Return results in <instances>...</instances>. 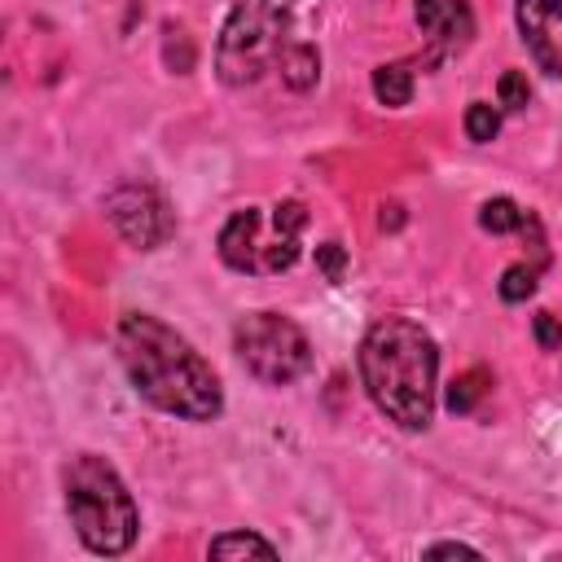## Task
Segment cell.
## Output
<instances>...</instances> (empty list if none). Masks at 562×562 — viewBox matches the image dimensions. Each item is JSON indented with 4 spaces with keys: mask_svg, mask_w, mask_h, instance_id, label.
<instances>
[{
    "mask_svg": "<svg viewBox=\"0 0 562 562\" xmlns=\"http://www.w3.org/2000/svg\"><path fill=\"white\" fill-rule=\"evenodd\" d=\"M435 338L404 316L378 321L360 342V382L378 413L404 430H426L435 417Z\"/></svg>",
    "mask_w": 562,
    "mask_h": 562,
    "instance_id": "obj_2",
    "label": "cell"
},
{
    "mask_svg": "<svg viewBox=\"0 0 562 562\" xmlns=\"http://www.w3.org/2000/svg\"><path fill=\"white\" fill-rule=\"evenodd\" d=\"M299 0H237L220 26L215 70L228 88L255 83L268 66H277L285 48V22Z\"/></svg>",
    "mask_w": 562,
    "mask_h": 562,
    "instance_id": "obj_4",
    "label": "cell"
},
{
    "mask_svg": "<svg viewBox=\"0 0 562 562\" xmlns=\"http://www.w3.org/2000/svg\"><path fill=\"white\" fill-rule=\"evenodd\" d=\"M487 382H492V378H487L483 369H465V373H457V378L448 382V400H443L448 413H470V408L487 395Z\"/></svg>",
    "mask_w": 562,
    "mask_h": 562,
    "instance_id": "obj_14",
    "label": "cell"
},
{
    "mask_svg": "<svg viewBox=\"0 0 562 562\" xmlns=\"http://www.w3.org/2000/svg\"><path fill=\"white\" fill-rule=\"evenodd\" d=\"M479 224L487 233H518V228H527V211L514 198H487L479 206Z\"/></svg>",
    "mask_w": 562,
    "mask_h": 562,
    "instance_id": "obj_13",
    "label": "cell"
},
{
    "mask_svg": "<svg viewBox=\"0 0 562 562\" xmlns=\"http://www.w3.org/2000/svg\"><path fill=\"white\" fill-rule=\"evenodd\" d=\"M426 558H479V549L448 540V544H430V549H426Z\"/></svg>",
    "mask_w": 562,
    "mask_h": 562,
    "instance_id": "obj_20",
    "label": "cell"
},
{
    "mask_svg": "<svg viewBox=\"0 0 562 562\" xmlns=\"http://www.w3.org/2000/svg\"><path fill=\"white\" fill-rule=\"evenodd\" d=\"M246 553L277 558V544L263 540V536H255V531H224V536L211 540V558H246Z\"/></svg>",
    "mask_w": 562,
    "mask_h": 562,
    "instance_id": "obj_12",
    "label": "cell"
},
{
    "mask_svg": "<svg viewBox=\"0 0 562 562\" xmlns=\"http://www.w3.org/2000/svg\"><path fill=\"white\" fill-rule=\"evenodd\" d=\"M518 31L531 61L562 79V0H518Z\"/></svg>",
    "mask_w": 562,
    "mask_h": 562,
    "instance_id": "obj_9",
    "label": "cell"
},
{
    "mask_svg": "<svg viewBox=\"0 0 562 562\" xmlns=\"http://www.w3.org/2000/svg\"><path fill=\"white\" fill-rule=\"evenodd\" d=\"M303 224H307V206L285 198L272 206V237H263L259 206H241L220 228V259L237 272H285L299 259Z\"/></svg>",
    "mask_w": 562,
    "mask_h": 562,
    "instance_id": "obj_5",
    "label": "cell"
},
{
    "mask_svg": "<svg viewBox=\"0 0 562 562\" xmlns=\"http://www.w3.org/2000/svg\"><path fill=\"white\" fill-rule=\"evenodd\" d=\"M277 70H281V83H285V88H294V92H307V88L321 79V53H316L312 44L294 40V44H285V48H281V57H277Z\"/></svg>",
    "mask_w": 562,
    "mask_h": 562,
    "instance_id": "obj_10",
    "label": "cell"
},
{
    "mask_svg": "<svg viewBox=\"0 0 562 562\" xmlns=\"http://www.w3.org/2000/svg\"><path fill=\"white\" fill-rule=\"evenodd\" d=\"M531 294H536V268L531 263H509L501 272V299L505 303H522Z\"/></svg>",
    "mask_w": 562,
    "mask_h": 562,
    "instance_id": "obj_16",
    "label": "cell"
},
{
    "mask_svg": "<svg viewBox=\"0 0 562 562\" xmlns=\"http://www.w3.org/2000/svg\"><path fill=\"white\" fill-rule=\"evenodd\" d=\"M105 220L136 250H158L176 233V215H171L167 198L154 184H136V180L105 193Z\"/></svg>",
    "mask_w": 562,
    "mask_h": 562,
    "instance_id": "obj_7",
    "label": "cell"
},
{
    "mask_svg": "<svg viewBox=\"0 0 562 562\" xmlns=\"http://www.w3.org/2000/svg\"><path fill=\"white\" fill-rule=\"evenodd\" d=\"M114 347H119V364L140 400H149L154 408L184 417V422L220 417L224 391H220L215 369L167 321H158L149 312H127L114 329Z\"/></svg>",
    "mask_w": 562,
    "mask_h": 562,
    "instance_id": "obj_1",
    "label": "cell"
},
{
    "mask_svg": "<svg viewBox=\"0 0 562 562\" xmlns=\"http://www.w3.org/2000/svg\"><path fill=\"white\" fill-rule=\"evenodd\" d=\"M61 483H66V514L92 553L114 558V553L132 549L136 527H140L136 501L105 457H92V452L70 457Z\"/></svg>",
    "mask_w": 562,
    "mask_h": 562,
    "instance_id": "obj_3",
    "label": "cell"
},
{
    "mask_svg": "<svg viewBox=\"0 0 562 562\" xmlns=\"http://www.w3.org/2000/svg\"><path fill=\"white\" fill-rule=\"evenodd\" d=\"M373 97H378L382 105H391V110L408 105V101H413V70H408L404 61H382V66L373 70Z\"/></svg>",
    "mask_w": 562,
    "mask_h": 562,
    "instance_id": "obj_11",
    "label": "cell"
},
{
    "mask_svg": "<svg viewBox=\"0 0 562 562\" xmlns=\"http://www.w3.org/2000/svg\"><path fill=\"white\" fill-rule=\"evenodd\" d=\"M496 101H501L505 110H527V101H531L527 75H522V70H505V75L496 79Z\"/></svg>",
    "mask_w": 562,
    "mask_h": 562,
    "instance_id": "obj_17",
    "label": "cell"
},
{
    "mask_svg": "<svg viewBox=\"0 0 562 562\" xmlns=\"http://www.w3.org/2000/svg\"><path fill=\"white\" fill-rule=\"evenodd\" d=\"M316 268L325 272V281H342V268H347V250L338 241H321L316 246Z\"/></svg>",
    "mask_w": 562,
    "mask_h": 562,
    "instance_id": "obj_18",
    "label": "cell"
},
{
    "mask_svg": "<svg viewBox=\"0 0 562 562\" xmlns=\"http://www.w3.org/2000/svg\"><path fill=\"white\" fill-rule=\"evenodd\" d=\"M382 228H400L404 224V211L400 206H382V220H378Z\"/></svg>",
    "mask_w": 562,
    "mask_h": 562,
    "instance_id": "obj_21",
    "label": "cell"
},
{
    "mask_svg": "<svg viewBox=\"0 0 562 562\" xmlns=\"http://www.w3.org/2000/svg\"><path fill=\"white\" fill-rule=\"evenodd\" d=\"M233 347L241 356V364L268 382V386H285L294 378H303L312 369V347H307V334L277 316V312H250L237 321L233 329Z\"/></svg>",
    "mask_w": 562,
    "mask_h": 562,
    "instance_id": "obj_6",
    "label": "cell"
},
{
    "mask_svg": "<svg viewBox=\"0 0 562 562\" xmlns=\"http://www.w3.org/2000/svg\"><path fill=\"white\" fill-rule=\"evenodd\" d=\"M531 329H536V342H540L544 351H562V321H558L553 312H540V316L531 321Z\"/></svg>",
    "mask_w": 562,
    "mask_h": 562,
    "instance_id": "obj_19",
    "label": "cell"
},
{
    "mask_svg": "<svg viewBox=\"0 0 562 562\" xmlns=\"http://www.w3.org/2000/svg\"><path fill=\"white\" fill-rule=\"evenodd\" d=\"M496 132H501V114H496V105L474 101V105L465 110V136H470L474 145H487Z\"/></svg>",
    "mask_w": 562,
    "mask_h": 562,
    "instance_id": "obj_15",
    "label": "cell"
},
{
    "mask_svg": "<svg viewBox=\"0 0 562 562\" xmlns=\"http://www.w3.org/2000/svg\"><path fill=\"white\" fill-rule=\"evenodd\" d=\"M413 18H417V31L430 44V61L452 57L474 40V13H470L465 0H417Z\"/></svg>",
    "mask_w": 562,
    "mask_h": 562,
    "instance_id": "obj_8",
    "label": "cell"
}]
</instances>
